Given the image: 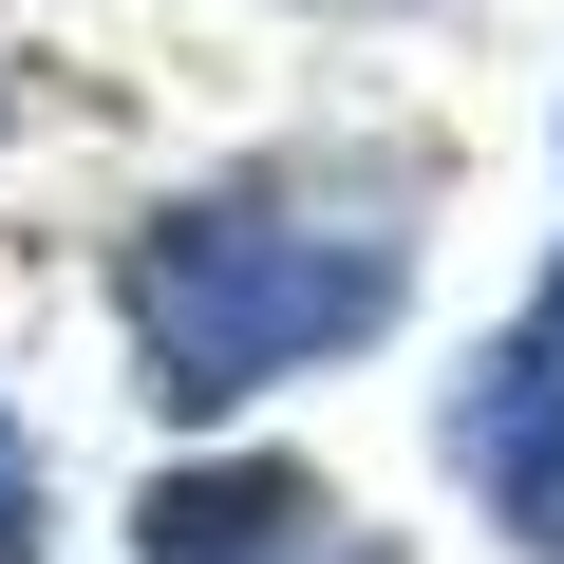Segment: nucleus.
I'll return each mask as SVG.
<instances>
[{
  "instance_id": "obj_1",
  "label": "nucleus",
  "mask_w": 564,
  "mask_h": 564,
  "mask_svg": "<svg viewBox=\"0 0 564 564\" xmlns=\"http://www.w3.org/2000/svg\"><path fill=\"white\" fill-rule=\"evenodd\" d=\"M414 302V188L395 170H207L113 245V321H132V395L151 414H245L282 377H321L358 339H395Z\"/></svg>"
},
{
  "instance_id": "obj_2",
  "label": "nucleus",
  "mask_w": 564,
  "mask_h": 564,
  "mask_svg": "<svg viewBox=\"0 0 564 564\" xmlns=\"http://www.w3.org/2000/svg\"><path fill=\"white\" fill-rule=\"evenodd\" d=\"M452 470L489 489V527L527 545V564H564V263L508 302V339L470 358V395H452Z\"/></svg>"
},
{
  "instance_id": "obj_3",
  "label": "nucleus",
  "mask_w": 564,
  "mask_h": 564,
  "mask_svg": "<svg viewBox=\"0 0 564 564\" xmlns=\"http://www.w3.org/2000/svg\"><path fill=\"white\" fill-rule=\"evenodd\" d=\"M339 545V489L302 452H188L132 489V564H321Z\"/></svg>"
},
{
  "instance_id": "obj_4",
  "label": "nucleus",
  "mask_w": 564,
  "mask_h": 564,
  "mask_svg": "<svg viewBox=\"0 0 564 564\" xmlns=\"http://www.w3.org/2000/svg\"><path fill=\"white\" fill-rule=\"evenodd\" d=\"M39 508H57V470H39L20 414H0V564H39Z\"/></svg>"
},
{
  "instance_id": "obj_5",
  "label": "nucleus",
  "mask_w": 564,
  "mask_h": 564,
  "mask_svg": "<svg viewBox=\"0 0 564 564\" xmlns=\"http://www.w3.org/2000/svg\"><path fill=\"white\" fill-rule=\"evenodd\" d=\"M302 20H414V0H302Z\"/></svg>"
},
{
  "instance_id": "obj_6",
  "label": "nucleus",
  "mask_w": 564,
  "mask_h": 564,
  "mask_svg": "<svg viewBox=\"0 0 564 564\" xmlns=\"http://www.w3.org/2000/svg\"><path fill=\"white\" fill-rule=\"evenodd\" d=\"M321 564H395V545H377V527H358V545H321Z\"/></svg>"
},
{
  "instance_id": "obj_7",
  "label": "nucleus",
  "mask_w": 564,
  "mask_h": 564,
  "mask_svg": "<svg viewBox=\"0 0 564 564\" xmlns=\"http://www.w3.org/2000/svg\"><path fill=\"white\" fill-rule=\"evenodd\" d=\"M0 132H20V76H0Z\"/></svg>"
}]
</instances>
